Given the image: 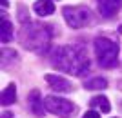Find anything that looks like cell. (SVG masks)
I'll list each match as a JSON object with an SVG mask.
<instances>
[{"instance_id":"cell-19","label":"cell","mask_w":122,"mask_h":118,"mask_svg":"<svg viewBox=\"0 0 122 118\" xmlns=\"http://www.w3.org/2000/svg\"><path fill=\"white\" fill-rule=\"evenodd\" d=\"M118 33H120V35H122V24H120V26H118Z\"/></svg>"},{"instance_id":"cell-5","label":"cell","mask_w":122,"mask_h":118,"mask_svg":"<svg viewBox=\"0 0 122 118\" xmlns=\"http://www.w3.org/2000/svg\"><path fill=\"white\" fill-rule=\"evenodd\" d=\"M44 105L51 114H56L58 118H71L73 113L76 111L73 102H69L66 98H60V96H51V94L44 100Z\"/></svg>"},{"instance_id":"cell-2","label":"cell","mask_w":122,"mask_h":118,"mask_svg":"<svg viewBox=\"0 0 122 118\" xmlns=\"http://www.w3.org/2000/svg\"><path fill=\"white\" fill-rule=\"evenodd\" d=\"M20 44L33 53H46L51 46V38H53V31L46 24H35V22H25L22 24L20 29Z\"/></svg>"},{"instance_id":"cell-15","label":"cell","mask_w":122,"mask_h":118,"mask_svg":"<svg viewBox=\"0 0 122 118\" xmlns=\"http://www.w3.org/2000/svg\"><path fill=\"white\" fill-rule=\"evenodd\" d=\"M18 20H20V24L29 22V18H27V9H25V5H24V4L18 5Z\"/></svg>"},{"instance_id":"cell-12","label":"cell","mask_w":122,"mask_h":118,"mask_svg":"<svg viewBox=\"0 0 122 118\" xmlns=\"http://www.w3.org/2000/svg\"><path fill=\"white\" fill-rule=\"evenodd\" d=\"M2 29H0V40L2 44H9L11 38H13V24H11L5 16H2Z\"/></svg>"},{"instance_id":"cell-3","label":"cell","mask_w":122,"mask_h":118,"mask_svg":"<svg viewBox=\"0 0 122 118\" xmlns=\"http://www.w3.org/2000/svg\"><path fill=\"white\" fill-rule=\"evenodd\" d=\"M95 57L97 64L104 69H113L118 66V51L120 47L115 40L106 38V36H97L95 38Z\"/></svg>"},{"instance_id":"cell-14","label":"cell","mask_w":122,"mask_h":118,"mask_svg":"<svg viewBox=\"0 0 122 118\" xmlns=\"http://www.w3.org/2000/svg\"><path fill=\"white\" fill-rule=\"evenodd\" d=\"M89 105L91 107H100L102 113H109L111 111V104H109V100H107L106 96H95L89 102Z\"/></svg>"},{"instance_id":"cell-11","label":"cell","mask_w":122,"mask_h":118,"mask_svg":"<svg viewBox=\"0 0 122 118\" xmlns=\"http://www.w3.org/2000/svg\"><path fill=\"white\" fill-rule=\"evenodd\" d=\"M18 64V53L13 49H2V69H9Z\"/></svg>"},{"instance_id":"cell-13","label":"cell","mask_w":122,"mask_h":118,"mask_svg":"<svg viewBox=\"0 0 122 118\" xmlns=\"http://www.w3.org/2000/svg\"><path fill=\"white\" fill-rule=\"evenodd\" d=\"M106 87H107V80L106 78H100V76L89 78V80L84 82V89H87V91H102Z\"/></svg>"},{"instance_id":"cell-17","label":"cell","mask_w":122,"mask_h":118,"mask_svg":"<svg viewBox=\"0 0 122 118\" xmlns=\"http://www.w3.org/2000/svg\"><path fill=\"white\" fill-rule=\"evenodd\" d=\"M2 118H13V113H9V111H5V113H2Z\"/></svg>"},{"instance_id":"cell-6","label":"cell","mask_w":122,"mask_h":118,"mask_svg":"<svg viewBox=\"0 0 122 118\" xmlns=\"http://www.w3.org/2000/svg\"><path fill=\"white\" fill-rule=\"evenodd\" d=\"M97 4L104 18H115L122 7V0H97Z\"/></svg>"},{"instance_id":"cell-9","label":"cell","mask_w":122,"mask_h":118,"mask_svg":"<svg viewBox=\"0 0 122 118\" xmlns=\"http://www.w3.org/2000/svg\"><path fill=\"white\" fill-rule=\"evenodd\" d=\"M33 11L38 16H49L55 13V4L51 0H36L35 5H33Z\"/></svg>"},{"instance_id":"cell-1","label":"cell","mask_w":122,"mask_h":118,"mask_svg":"<svg viewBox=\"0 0 122 118\" xmlns=\"http://www.w3.org/2000/svg\"><path fill=\"white\" fill-rule=\"evenodd\" d=\"M51 66L58 71L69 73L73 76H82L89 69V58H87L84 47L78 46L56 47L51 53Z\"/></svg>"},{"instance_id":"cell-16","label":"cell","mask_w":122,"mask_h":118,"mask_svg":"<svg viewBox=\"0 0 122 118\" xmlns=\"http://www.w3.org/2000/svg\"><path fill=\"white\" fill-rule=\"evenodd\" d=\"M82 118H100V114H98L97 111H87V113H84Z\"/></svg>"},{"instance_id":"cell-18","label":"cell","mask_w":122,"mask_h":118,"mask_svg":"<svg viewBox=\"0 0 122 118\" xmlns=\"http://www.w3.org/2000/svg\"><path fill=\"white\" fill-rule=\"evenodd\" d=\"M7 5H9V2H7V0H2V7H7Z\"/></svg>"},{"instance_id":"cell-4","label":"cell","mask_w":122,"mask_h":118,"mask_svg":"<svg viewBox=\"0 0 122 118\" xmlns=\"http://www.w3.org/2000/svg\"><path fill=\"white\" fill-rule=\"evenodd\" d=\"M62 15H64L66 24L73 29H80V27L87 26L93 20L91 9L86 7V5H67V7L62 9Z\"/></svg>"},{"instance_id":"cell-20","label":"cell","mask_w":122,"mask_h":118,"mask_svg":"<svg viewBox=\"0 0 122 118\" xmlns=\"http://www.w3.org/2000/svg\"><path fill=\"white\" fill-rule=\"evenodd\" d=\"M120 111H122V102H120Z\"/></svg>"},{"instance_id":"cell-8","label":"cell","mask_w":122,"mask_h":118,"mask_svg":"<svg viewBox=\"0 0 122 118\" xmlns=\"http://www.w3.org/2000/svg\"><path fill=\"white\" fill-rule=\"evenodd\" d=\"M27 102H29V109L31 113L35 114L36 118H42L44 116V102H40V91L38 89H33L29 93V98H27Z\"/></svg>"},{"instance_id":"cell-10","label":"cell","mask_w":122,"mask_h":118,"mask_svg":"<svg viewBox=\"0 0 122 118\" xmlns=\"http://www.w3.org/2000/svg\"><path fill=\"white\" fill-rule=\"evenodd\" d=\"M15 102H16V85L11 82V84H7V87L2 91L0 104H2V105H13Z\"/></svg>"},{"instance_id":"cell-7","label":"cell","mask_w":122,"mask_h":118,"mask_svg":"<svg viewBox=\"0 0 122 118\" xmlns=\"http://www.w3.org/2000/svg\"><path fill=\"white\" fill-rule=\"evenodd\" d=\"M46 82L56 93H71L73 91V84L69 80H66V78L58 76V75H46Z\"/></svg>"}]
</instances>
